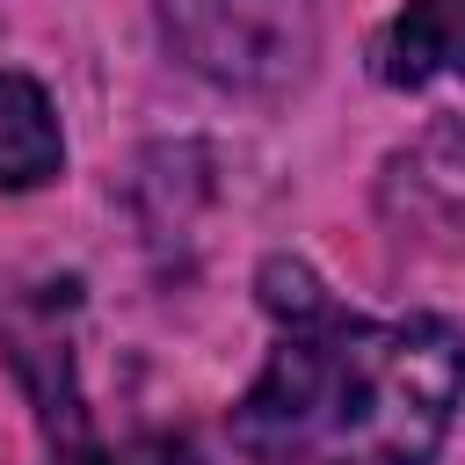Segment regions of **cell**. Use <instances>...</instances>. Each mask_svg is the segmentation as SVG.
Instances as JSON below:
<instances>
[{
    "mask_svg": "<svg viewBox=\"0 0 465 465\" xmlns=\"http://www.w3.org/2000/svg\"><path fill=\"white\" fill-rule=\"evenodd\" d=\"M465 407V327L436 312L283 327L232 407L247 465H429Z\"/></svg>",
    "mask_w": 465,
    "mask_h": 465,
    "instance_id": "1",
    "label": "cell"
},
{
    "mask_svg": "<svg viewBox=\"0 0 465 465\" xmlns=\"http://www.w3.org/2000/svg\"><path fill=\"white\" fill-rule=\"evenodd\" d=\"M160 44L225 94H291L312 73L305 0H153Z\"/></svg>",
    "mask_w": 465,
    "mask_h": 465,
    "instance_id": "2",
    "label": "cell"
},
{
    "mask_svg": "<svg viewBox=\"0 0 465 465\" xmlns=\"http://www.w3.org/2000/svg\"><path fill=\"white\" fill-rule=\"evenodd\" d=\"M73 320H80V283L73 276H44V283H15L0 298V356L15 371V385L29 392L36 421L80 450L87 407H80V371H73Z\"/></svg>",
    "mask_w": 465,
    "mask_h": 465,
    "instance_id": "3",
    "label": "cell"
},
{
    "mask_svg": "<svg viewBox=\"0 0 465 465\" xmlns=\"http://www.w3.org/2000/svg\"><path fill=\"white\" fill-rule=\"evenodd\" d=\"M378 218L414 254H465V124H429L378 167Z\"/></svg>",
    "mask_w": 465,
    "mask_h": 465,
    "instance_id": "4",
    "label": "cell"
},
{
    "mask_svg": "<svg viewBox=\"0 0 465 465\" xmlns=\"http://www.w3.org/2000/svg\"><path fill=\"white\" fill-rule=\"evenodd\" d=\"M371 73L385 87L465 80V0H400L371 44Z\"/></svg>",
    "mask_w": 465,
    "mask_h": 465,
    "instance_id": "5",
    "label": "cell"
},
{
    "mask_svg": "<svg viewBox=\"0 0 465 465\" xmlns=\"http://www.w3.org/2000/svg\"><path fill=\"white\" fill-rule=\"evenodd\" d=\"M58 167H65V131H58L44 80L0 65V189L7 196L44 189V182H58Z\"/></svg>",
    "mask_w": 465,
    "mask_h": 465,
    "instance_id": "6",
    "label": "cell"
},
{
    "mask_svg": "<svg viewBox=\"0 0 465 465\" xmlns=\"http://www.w3.org/2000/svg\"><path fill=\"white\" fill-rule=\"evenodd\" d=\"M262 305L283 320V327H305V320H320V312H334V298L320 291V276L305 269V262H291V254H269L262 262Z\"/></svg>",
    "mask_w": 465,
    "mask_h": 465,
    "instance_id": "7",
    "label": "cell"
},
{
    "mask_svg": "<svg viewBox=\"0 0 465 465\" xmlns=\"http://www.w3.org/2000/svg\"><path fill=\"white\" fill-rule=\"evenodd\" d=\"M58 465H196V450L182 443V436H138V443H124V450H58Z\"/></svg>",
    "mask_w": 465,
    "mask_h": 465,
    "instance_id": "8",
    "label": "cell"
}]
</instances>
